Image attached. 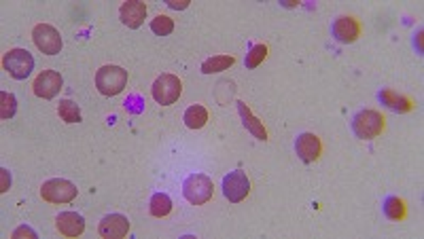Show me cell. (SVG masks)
Instances as JSON below:
<instances>
[{
    "instance_id": "18",
    "label": "cell",
    "mask_w": 424,
    "mask_h": 239,
    "mask_svg": "<svg viewBox=\"0 0 424 239\" xmlns=\"http://www.w3.org/2000/svg\"><path fill=\"white\" fill-rule=\"evenodd\" d=\"M234 64H236V57H232V55H215V57H208L201 64V72L204 74H217V72L230 70Z\"/></svg>"
},
{
    "instance_id": "1",
    "label": "cell",
    "mask_w": 424,
    "mask_h": 239,
    "mask_svg": "<svg viewBox=\"0 0 424 239\" xmlns=\"http://www.w3.org/2000/svg\"><path fill=\"white\" fill-rule=\"evenodd\" d=\"M128 85V70L115 64L102 66L95 72V87L102 95L111 97V95H119Z\"/></svg>"
},
{
    "instance_id": "4",
    "label": "cell",
    "mask_w": 424,
    "mask_h": 239,
    "mask_svg": "<svg viewBox=\"0 0 424 239\" xmlns=\"http://www.w3.org/2000/svg\"><path fill=\"white\" fill-rule=\"evenodd\" d=\"M3 66L15 81H24L34 70V57L26 49H9L3 57Z\"/></svg>"
},
{
    "instance_id": "15",
    "label": "cell",
    "mask_w": 424,
    "mask_h": 239,
    "mask_svg": "<svg viewBox=\"0 0 424 239\" xmlns=\"http://www.w3.org/2000/svg\"><path fill=\"white\" fill-rule=\"evenodd\" d=\"M238 112H240V116H242V123H244V128L257 138V140H267V132H265V128H263V123L259 121V118L251 112V108L244 104V102H238Z\"/></svg>"
},
{
    "instance_id": "16",
    "label": "cell",
    "mask_w": 424,
    "mask_h": 239,
    "mask_svg": "<svg viewBox=\"0 0 424 239\" xmlns=\"http://www.w3.org/2000/svg\"><path fill=\"white\" fill-rule=\"evenodd\" d=\"M380 100H382L384 106H388V108L395 110V112H409V110L413 108V104H411L409 97H405V95L392 91V89H384V91H380Z\"/></svg>"
},
{
    "instance_id": "24",
    "label": "cell",
    "mask_w": 424,
    "mask_h": 239,
    "mask_svg": "<svg viewBox=\"0 0 424 239\" xmlns=\"http://www.w3.org/2000/svg\"><path fill=\"white\" fill-rule=\"evenodd\" d=\"M265 55H267V47L265 45H253L251 47V51L246 53V68H257L263 60H265Z\"/></svg>"
},
{
    "instance_id": "5",
    "label": "cell",
    "mask_w": 424,
    "mask_h": 239,
    "mask_svg": "<svg viewBox=\"0 0 424 239\" xmlns=\"http://www.w3.org/2000/svg\"><path fill=\"white\" fill-rule=\"evenodd\" d=\"M151 93H153V97H155L157 104L170 106V104H174V102L180 97V93H183V83H180V78L174 76V74H161V76L155 78V83H153V87H151Z\"/></svg>"
},
{
    "instance_id": "22",
    "label": "cell",
    "mask_w": 424,
    "mask_h": 239,
    "mask_svg": "<svg viewBox=\"0 0 424 239\" xmlns=\"http://www.w3.org/2000/svg\"><path fill=\"white\" fill-rule=\"evenodd\" d=\"M0 116H3V121H9V118L15 114V110H18V100H15V95L13 93H9V91H3L0 93Z\"/></svg>"
},
{
    "instance_id": "17",
    "label": "cell",
    "mask_w": 424,
    "mask_h": 239,
    "mask_svg": "<svg viewBox=\"0 0 424 239\" xmlns=\"http://www.w3.org/2000/svg\"><path fill=\"white\" fill-rule=\"evenodd\" d=\"M185 125L189 130H201L208 121V110L201 104H193L185 110Z\"/></svg>"
},
{
    "instance_id": "26",
    "label": "cell",
    "mask_w": 424,
    "mask_h": 239,
    "mask_svg": "<svg viewBox=\"0 0 424 239\" xmlns=\"http://www.w3.org/2000/svg\"><path fill=\"white\" fill-rule=\"evenodd\" d=\"M0 176H3V182H0V193H7L9 186H11V174L3 168V170H0Z\"/></svg>"
},
{
    "instance_id": "3",
    "label": "cell",
    "mask_w": 424,
    "mask_h": 239,
    "mask_svg": "<svg viewBox=\"0 0 424 239\" xmlns=\"http://www.w3.org/2000/svg\"><path fill=\"white\" fill-rule=\"evenodd\" d=\"M212 193H215V184L204 174H193L183 184V195L193 205H204L212 199Z\"/></svg>"
},
{
    "instance_id": "11",
    "label": "cell",
    "mask_w": 424,
    "mask_h": 239,
    "mask_svg": "<svg viewBox=\"0 0 424 239\" xmlns=\"http://www.w3.org/2000/svg\"><path fill=\"white\" fill-rule=\"evenodd\" d=\"M295 151L299 155V159L303 163H312L316 161L318 157H321V151H323V144H321V138H318L316 134H301L295 142Z\"/></svg>"
},
{
    "instance_id": "12",
    "label": "cell",
    "mask_w": 424,
    "mask_h": 239,
    "mask_svg": "<svg viewBox=\"0 0 424 239\" xmlns=\"http://www.w3.org/2000/svg\"><path fill=\"white\" fill-rule=\"evenodd\" d=\"M331 30H333L336 41H340V43H344V45L355 43V41L359 39V34H361L359 22H357L355 18H350V15L338 18V20L333 22V28H331Z\"/></svg>"
},
{
    "instance_id": "7",
    "label": "cell",
    "mask_w": 424,
    "mask_h": 239,
    "mask_svg": "<svg viewBox=\"0 0 424 239\" xmlns=\"http://www.w3.org/2000/svg\"><path fill=\"white\" fill-rule=\"evenodd\" d=\"M41 197L49 203H68L77 197V186L64 178H51L41 186Z\"/></svg>"
},
{
    "instance_id": "20",
    "label": "cell",
    "mask_w": 424,
    "mask_h": 239,
    "mask_svg": "<svg viewBox=\"0 0 424 239\" xmlns=\"http://www.w3.org/2000/svg\"><path fill=\"white\" fill-rule=\"evenodd\" d=\"M172 212V199L166 193H155L151 197V214L155 218H164Z\"/></svg>"
},
{
    "instance_id": "21",
    "label": "cell",
    "mask_w": 424,
    "mask_h": 239,
    "mask_svg": "<svg viewBox=\"0 0 424 239\" xmlns=\"http://www.w3.org/2000/svg\"><path fill=\"white\" fill-rule=\"evenodd\" d=\"M384 214L390 218V220H403L405 218V203L403 199L399 197H388L384 201Z\"/></svg>"
},
{
    "instance_id": "19",
    "label": "cell",
    "mask_w": 424,
    "mask_h": 239,
    "mask_svg": "<svg viewBox=\"0 0 424 239\" xmlns=\"http://www.w3.org/2000/svg\"><path fill=\"white\" fill-rule=\"evenodd\" d=\"M58 114L64 123H81V108L72 100H62L58 106Z\"/></svg>"
},
{
    "instance_id": "27",
    "label": "cell",
    "mask_w": 424,
    "mask_h": 239,
    "mask_svg": "<svg viewBox=\"0 0 424 239\" xmlns=\"http://www.w3.org/2000/svg\"><path fill=\"white\" fill-rule=\"evenodd\" d=\"M166 3H168V7L174 9V11H183V9L189 7V0H166Z\"/></svg>"
},
{
    "instance_id": "2",
    "label": "cell",
    "mask_w": 424,
    "mask_h": 239,
    "mask_svg": "<svg viewBox=\"0 0 424 239\" xmlns=\"http://www.w3.org/2000/svg\"><path fill=\"white\" fill-rule=\"evenodd\" d=\"M384 130V116L378 110H361L352 118V132L361 140H373Z\"/></svg>"
},
{
    "instance_id": "6",
    "label": "cell",
    "mask_w": 424,
    "mask_h": 239,
    "mask_svg": "<svg viewBox=\"0 0 424 239\" xmlns=\"http://www.w3.org/2000/svg\"><path fill=\"white\" fill-rule=\"evenodd\" d=\"M32 41L34 45L39 47V51H43L45 55H58L64 47V41H62V34L49 26V24H39L34 26L32 30Z\"/></svg>"
},
{
    "instance_id": "23",
    "label": "cell",
    "mask_w": 424,
    "mask_h": 239,
    "mask_svg": "<svg viewBox=\"0 0 424 239\" xmlns=\"http://www.w3.org/2000/svg\"><path fill=\"white\" fill-rule=\"evenodd\" d=\"M151 30H153L157 36H168V34H172V30H174V22H172L168 15H157V18L151 22Z\"/></svg>"
},
{
    "instance_id": "14",
    "label": "cell",
    "mask_w": 424,
    "mask_h": 239,
    "mask_svg": "<svg viewBox=\"0 0 424 239\" xmlns=\"http://www.w3.org/2000/svg\"><path fill=\"white\" fill-rule=\"evenodd\" d=\"M55 226L66 237H79L85 231V218L77 212H60L55 218Z\"/></svg>"
},
{
    "instance_id": "13",
    "label": "cell",
    "mask_w": 424,
    "mask_h": 239,
    "mask_svg": "<svg viewBox=\"0 0 424 239\" xmlns=\"http://www.w3.org/2000/svg\"><path fill=\"white\" fill-rule=\"evenodd\" d=\"M119 18L128 28L136 30L143 26V22L147 18V7H145V3H140V0H128V3H124L119 9Z\"/></svg>"
},
{
    "instance_id": "25",
    "label": "cell",
    "mask_w": 424,
    "mask_h": 239,
    "mask_svg": "<svg viewBox=\"0 0 424 239\" xmlns=\"http://www.w3.org/2000/svg\"><path fill=\"white\" fill-rule=\"evenodd\" d=\"M18 237H32V239H37V231H32L30 226H20V228H15L13 231V239H18Z\"/></svg>"
},
{
    "instance_id": "9",
    "label": "cell",
    "mask_w": 424,
    "mask_h": 239,
    "mask_svg": "<svg viewBox=\"0 0 424 239\" xmlns=\"http://www.w3.org/2000/svg\"><path fill=\"white\" fill-rule=\"evenodd\" d=\"M62 85H64V78H62L60 72H55V70H43L37 76V81L32 85V91H34V95H39L43 100H51V97H55L60 93Z\"/></svg>"
},
{
    "instance_id": "10",
    "label": "cell",
    "mask_w": 424,
    "mask_h": 239,
    "mask_svg": "<svg viewBox=\"0 0 424 239\" xmlns=\"http://www.w3.org/2000/svg\"><path fill=\"white\" fill-rule=\"evenodd\" d=\"M130 231V220L128 216L124 214H109L100 220V226H98V233L104 237V239H121L126 237Z\"/></svg>"
},
{
    "instance_id": "8",
    "label": "cell",
    "mask_w": 424,
    "mask_h": 239,
    "mask_svg": "<svg viewBox=\"0 0 424 239\" xmlns=\"http://www.w3.org/2000/svg\"><path fill=\"white\" fill-rule=\"evenodd\" d=\"M249 193H251V180H249V176L242 170L230 172L223 178V195L232 203H240L242 199H246Z\"/></svg>"
}]
</instances>
